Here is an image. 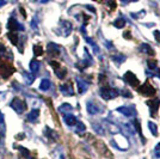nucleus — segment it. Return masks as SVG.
I'll return each mask as SVG.
<instances>
[{"mask_svg":"<svg viewBox=\"0 0 160 159\" xmlns=\"http://www.w3.org/2000/svg\"><path fill=\"white\" fill-rule=\"evenodd\" d=\"M147 73H148L149 75H154V77L160 78V71L158 69V68H155V69H153V71H147Z\"/></svg>","mask_w":160,"mask_h":159,"instance_id":"36","label":"nucleus"},{"mask_svg":"<svg viewBox=\"0 0 160 159\" xmlns=\"http://www.w3.org/2000/svg\"><path fill=\"white\" fill-rule=\"evenodd\" d=\"M10 106L13 109L16 113L18 114L24 113L27 110V103L23 100H20L19 97H14L13 100H12V102L10 103Z\"/></svg>","mask_w":160,"mask_h":159,"instance_id":"2","label":"nucleus"},{"mask_svg":"<svg viewBox=\"0 0 160 159\" xmlns=\"http://www.w3.org/2000/svg\"><path fill=\"white\" fill-rule=\"evenodd\" d=\"M6 4V0H0V6H4Z\"/></svg>","mask_w":160,"mask_h":159,"instance_id":"44","label":"nucleus"},{"mask_svg":"<svg viewBox=\"0 0 160 159\" xmlns=\"http://www.w3.org/2000/svg\"><path fill=\"white\" fill-rule=\"evenodd\" d=\"M56 71V75H58V78H60V79H63L65 77H66V69L65 68H62V69H60V67L59 68H56L55 69Z\"/></svg>","mask_w":160,"mask_h":159,"instance_id":"31","label":"nucleus"},{"mask_svg":"<svg viewBox=\"0 0 160 159\" xmlns=\"http://www.w3.org/2000/svg\"><path fill=\"white\" fill-rule=\"evenodd\" d=\"M123 79H124V81H126L127 84L132 85V86H135V87L139 86V79H138V77H136L133 72H130V71H128V72L124 73Z\"/></svg>","mask_w":160,"mask_h":159,"instance_id":"4","label":"nucleus"},{"mask_svg":"<svg viewBox=\"0 0 160 159\" xmlns=\"http://www.w3.org/2000/svg\"><path fill=\"white\" fill-rule=\"evenodd\" d=\"M120 95H122V96H123V97H126V98H127V97L128 98H132V97H133V95L130 93V91H128L127 89H123V90L120 92Z\"/></svg>","mask_w":160,"mask_h":159,"instance_id":"35","label":"nucleus"},{"mask_svg":"<svg viewBox=\"0 0 160 159\" xmlns=\"http://www.w3.org/2000/svg\"><path fill=\"white\" fill-rule=\"evenodd\" d=\"M52 86V83H50V80L49 79H42L41 80V84H40V89L42 91H47L49 90Z\"/></svg>","mask_w":160,"mask_h":159,"instance_id":"20","label":"nucleus"},{"mask_svg":"<svg viewBox=\"0 0 160 159\" xmlns=\"http://www.w3.org/2000/svg\"><path fill=\"white\" fill-rule=\"evenodd\" d=\"M13 72H14V68L10 64H4V65L0 66V75L4 79H7Z\"/></svg>","mask_w":160,"mask_h":159,"instance_id":"7","label":"nucleus"},{"mask_svg":"<svg viewBox=\"0 0 160 159\" xmlns=\"http://www.w3.org/2000/svg\"><path fill=\"white\" fill-rule=\"evenodd\" d=\"M60 91L62 92V95L65 96H73L74 91H73V87L71 84H62L60 86Z\"/></svg>","mask_w":160,"mask_h":159,"instance_id":"13","label":"nucleus"},{"mask_svg":"<svg viewBox=\"0 0 160 159\" xmlns=\"http://www.w3.org/2000/svg\"><path fill=\"white\" fill-rule=\"evenodd\" d=\"M147 64H148V71H153V69H155V68H158L155 61H148Z\"/></svg>","mask_w":160,"mask_h":159,"instance_id":"37","label":"nucleus"},{"mask_svg":"<svg viewBox=\"0 0 160 159\" xmlns=\"http://www.w3.org/2000/svg\"><path fill=\"white\" fill-rule=\"evenodd\" d=\"M105 43H107V47H108V48H113V47H112V43H111V42H109V41H105Z\"/></svg>","mask_w":160,"mask_h":159,"instance_id":"42","label":"nucleus"},{"mask_svg":"<svg viewBox=\"0 0 160 159\" xmlns=\"http://www.w3.org/2000/svg\"><path fill=\"white\" fill-rule=\"evenodd\" d=\"M138 91L141 93V95H145V96H153L155 93V89H154L149 83H145L142 84L140 87H138Z\"/></svg>","mask_w":160,"mask_h":159,"instance_id":"5","label":"nucleus"},{"mask_svg":"<svg viewBox=\"0 0 160 159\" xmlns=\"http://www.w3.org/2000/svg\"><path fill=\"white\" fill-rule=\"evenodd\" d=\"M92 127H93V129L96 131V133L97 134H99V135H105V128H104V126L103 125H100L99 122H94V123H92Z\"/></svg>","mask_w":160,"mask_h":159,"instance_id":"18","label":"nucleus"},{"mask_svg":"<svg viewBox=\"0 0 160 159\" xmlns=\"http://www.w3.org/2000/svg\"><path fill=\"white\" fill-rule=\"evenodd\" d=\"M139 50L143 54H148V55H152V56L154 55L153 48L149 46L148 43H142V44L140 46V48H139Z\"/></svg>","mask_w":160,"mask_h":159,"instance_id":"14","label":"nucleus"},{"mask_svg":"<svg viewBox=\"0 0 160 159\" xmlns=\"http://www.w3.org/2000/svg\"><path fill=\"white\" fill-rule=\"evenodd\" d=\"M154 37H155L157 42H159V43H160V31L155 30V31H154Z\"/></svg>","mask_w":160,"mask_h":159,"instance_id":"40","label":"nucleus"},{"mask_svg":"<svg viewBox=\"0 0 160 159\" xmlns=\"http://www.w3.org/2000/svg\"><path fill=\"white\" fill-rule=\"evenodd\" d=\"M121 1H123V3H129V1H135V0H121Z\"/></svg>","mask_w":160,"mask_h":159,"instance_id":"46","label":"nucleus"},{"mask_svg":"<svg viewBox=\"0 0 160 159\" xmlns=\"http://www.w3.org/2000/svg\"><path fill=\"white\" fill-rule=\"evenodd\" d=\"M37 3H40V4H47L49 0H36Z\"/></svg>","mask_w":160,"mask_h":159,"instance_id":"43","label":"nucleus"},{"mask_svg":"<svg viewBox=\"0 0 160 159\" xmlns=\"http://www.w3.org/2000/svg\"><path fill=\"white\" fill-rule=\"evenodd\" d=\"M33 54L36 55V56H40L43 54V48L40 46V44H35L33 46Z\"/></svg>","mask_w":160,"mask_h":159,"instance_id":"30","label":"nucleus"},{"mask_svg":"<svg viewBox=\"0 0 160 159\" xmlns=\"http://www.w3.org/2000/svg\"><path fill=\"white\" fill-rule=\"evenodd\" d=\"M38 115H40V110L38 109H33L31 110L29 115H28V121H30V122H35L37 117H38Z\"/></svg>","mask_w":160,"mask_h":159,"instance_id":"19","label":"nucleus"},{"mask_svg":"<svg viewBox=\"0 0 160 159\" xmlns=\"http://www.w3.org/2000/svg\"><path fill=\"white\" fill-rule=\"evenodd\" d=\"M99 95H100V97H102L103 100H110L116 98V97L120 95V91H118L117 89H115V87L103 86V87H100V89H99Z\"/></svg>","mask_w":160,"mask_h":159,"instance_id":"1","label":"nucleus"},{"mask_svg":"<svg viewBox=\"0 0 160 159\" xmlns=\"http://www.w3.org/2000/svg\"><path fill=\"white\" fill-rule=\"evenodd\" d=\"M113 25L116 28H118V29H121V28H123L126 25V20H124L123 17H118L117 19L113 22Z\"/></svg>","mask_w":160,"mask_h":159,"instance_id":"26","label":"nucleus"},{"mask_svg":"<svg viewBox=\"0 0 160 159\" xmlns=\"http://www.w3.org/2000/svg\"><path fill=\"white\" fill-rule=\"evenodd\" d=\"M6 52V48H5V46L2 44V43H0V54H4Z\"/></svg>","mask_w":160,"mask_h":159,"instance_id":"41","label":"nucleus"},{"mask_svg":"<svg viewBox=\"0 0 160 159\" xmlns=\"http://www.w3.org/2000/svg\"><path fill=\"white\" fill-rule=\"evenodd\" d=\"M102 125L104 126V128H107L108 131H109L110 133H112V134H118V133L121 132L120 127L117 126L116 123L111 122V121H108V120H103Z\"/></svg>","mask_w":160,"mask_h":159,"instance_id":"9","label":"nucleus"},{"mask_svg":"<svg viewBox=\"0 0 160 159\" xmlns=\"http://www.w3.org/2000/svg\"><path fill=\"white\" fill-rule=\"evenodd\" d=\"M30 71L32 73H37L40 71V62L37 60H31V62H30Z\"/></svg>","mask_w":160,"mask_h":159,"instance_id":"22","label":"nucleus"},{"mask_svg":"<svg viewBox=\"0 0 160 159\" xmlns=\"http://www.w3.org/2000/svg\"><path fill=\"white\" fill-rule=\"evenodd\" d=\"M7 37H8V40L12 42V44H17V43H18V38H19V36H18L16 33H8Z\"/></svg>","mask_w":160,"mask_h":159,"instance_id":"28","label":"nucleus"},{"mask_svg":"<svg viewBox=\"0 0 160 159\" xmlns=\"http://www.w3.org/2000/svg\"><path fill=\"white\" fill-rule=\"evenodd\" d=\"M31 28H32L33 30H38V28H37V22H36V18H33L31 20Z\"/></svg>","mask_w":160,"mask_h":159,"instance_id":"39","label":"nucleus"},{"mask_svg":"<svg viewBox=\"0 0 160 159\" xmlns=\"http://www.w3.org/2000/svg\"><path fill=\"white\" fill-rule=\"evenodd\" d=\"M148 128H149V131H151V133L153 134L154 136L158 135V127H157V125H155L154 122L149 121V122H148Z\"/></svg>","mask_w":160,"mask_h":159,"instance_id":"27","label":"nucleus"},{"mask_svg":"<svg viewBox=\"0 0 160 159\" xmlns=\"http://www.w3.org/2000/svg\"><path fill=\"white\" fill-rule=\"evenodd\" d=\"M122 126H123L124 128H126V129H127V132L129 133L130 135H134V134H135V128H134V127L132 126L130 123H123Z\"/></svg>","mask_w":160,"mask_h":159,"instance_id":"32","label":"nucleus"},{"mask_svg":"<svg viewBox=\"0 0 160 159\" xmlns=\"http://www.w3.org/2000/svg\"><path fill=\"white\" fill-rule=\"evenodd\" d=\"M5 96H6L5 93H0V100H4V98H5Z\"/></svg>","mask_w":160,"mask_h":159,"instance_id":"45","label":"nucleus"},{"mask_svg":"<svg viewBox=\"0 0 160 159\" xmlns=\"http://www.w3.org/2000/svg\"><path fill=\"white\" fill-rule=\"evenodd\" d=\"M116 111L122 114V115L126 116V117H129V119H130V117H134V116H136V110H135V108H134L133 105L118 106V108L116 109Z\"/></svg>","mask_w":160,"mask_h":159,"instance_id":"3","label":"nucleus"},{"mask_svg":"<svg viewBox=\"0 0 160 159\" xmlns=\"http://www.w3.org/2000/svg\"><path fill=\"white\" fill-rule=\"evenodd\" d=\"M46 134H47L49 138H53V139H56L58 138V135H56V133L52 131V129H49V128H46Z\"/></svg>","mask_w":160,"mask_h":159,"instance_id":"34","label":"nucleus"},{"mask_svg":"<svg viewBox=\"0 0 160 159\" xmlns=\"http://www.w3.org/2000/svg\"><path fill=\"white\" fill-rule=\"evenodd\" d=\"M48 53L50 54V55H54V56L59 55L60 47L58 46V44H55V43H48Z\"/></svg>","mask_w":160,"mask_h":159,"instance_id":"16","label":"nucleus"},{"mask_svg":"<svg viewBox=\"0 0 160 159\" xmlns=\"http://www.w3.org/2000/svg\"><path fill=\"white\" fill-rule=\"evenodd\" d=\"M23 77H24V80H25V83H27L28 85H31L33 83V80H35V75L30 74V73L24 72L23 73Z\"/></svg>","mask_w":160,"mask_h":159,"instance_id":"24","label":"nucleus"},{"mask_svg":"<svg viewBox=\"0 0 160 159\" xmlns=\"http://www.w3.org/2000/svg\"><path fill=\"white\" fill-rule=\"evenodd\" d=\"M75 133H78V134H80V133H84L85 131H86V127H85V125L82 123V122H80V121H78L75 125Z\"/></svg>","mask_w":160,"mask_h":159,"instance_id":"25","label":"nucleus"},{"mask_svg":"<svg viewBox=\"0 0 160 159\" xmlns=\"http://www.w3.org/2000/svg\"><path fill=\"white\" fill-rule=\"evenodd\" d=\"M59 113L61 114H71V111L73 110V106L71 105V104H68V103H65V104H62V105L59 106Z\"/></svg>","mask_w":160,"mask_h":159,"instance_id":"17","label":"nucleus"},{"mask_svg":"<svg viewBox=\"0 0 160 159\" xmlns=\"http://www.w3.org/2000/svg\"><path fill=\"white\" fill-rule=\"evenodd\" d=\"M7 28L11 30V31H16V30H24V27L20 24L19 22H17V20L14 19L13 17H11L10 19H8V23H7Z\"/></svg>","mask_w":160,"mask_h":159,"instance_id":"11","label":"nucleus"},{"mask_svg":"<svg viewBox=\"0 0 160 159\" xmlns=\"http://www.w3.org/2000/svg\"><path fill=\"white\" fill-rule=\"evenodd\" d=\"M63 121H65V123H66L67 126H74V125L78 122L77 117L73 116L72 114H66V115L63 116Z\"/></svg>","mask_w":160,"mask_h":159,"instance_id":"15","label":"nucleus"},{"mask_svg":"<svg viewBox=\"0 0 160 159\" xmlns=\"http://www.w3.org/2000/svg\"><path fill=\"white\" fill-rule=\"evenodd\" d=\"M154 156H155L157 158H160V142L155 146V148H154Z\"/></svg>","mask_w":160,"mask_h":159,"instance_id":"38","label":"nucleus"},{"mask_svg":"<svg viewBox=\"0 0 160 159\" xmlns=\"http://www.w3.org/2000/svg\"><path fill=\"white\" fill-rule=\"evenodd\" d=\"M111 59H112L116 64L121 65V64H123V62L126 61L127 56H126V55H123V54H116V55H112V58H111Z\"/></svg>","mask_w":160,"mask_h":159,"instance_id":"21","label":"nucleus"},{"mask_svg":"<svg viewBox=\"0 0 160 159\" xmlns=\"http://www.w3.org/2000/svg\"><path fill=\"white\" fill-rule=\"evenodd\" d=\"M77 80V85H78V92L79 93H85L87 91V89L90 86V83L87 81V80L82 79V78H80V77H77L75 78Z\"/></svg>","mask_w":160,"mask_h":159,"instance_id":"10","label":"nucleus"},{"mask_svg":"<svg viewBox=\"0 0 160 159\" xmlns=\"http://www.w3.org/2000/svg\"><path fill=\"white\" fill-rule=\"evenodd\" d=\"M72 24H71V22H68V20H61L60 22V30H59V33L62 35V36H68L69 33H72Z\"/></svg>","mask_w":160,"mask_h":159,"instance_id":"6","label":"nucleus"},{"mask_svg":"<svg viewBox=\"0 0 160 159\" xmlns=\"http://www.w3.org/2000/svg\"><path fill=\"white\" fill-rule=\"evenodd\" d=\"M146 104H147V106L149 108V110H151V115L154 116V115H155V111H158V108H159V105H160V100H147Z\"/></svg>","mask_w":160,"mask_h":159,"instance_id":"12","label":"nucleus"},{"mask_svg":"<svg viewBox=\"0 0 160 159\" xmlns=\"http://www.w3.org/2000/svg\"><path fill=\"white\" fill-rule=\"evenodd\" d=\"M0 31H1V27H0Z\"/></svg>","mask_w":160,"mask_h":159,"instance_id":"47","label":"nucleus"},{"mask_svg":"<svg viewBox=\"0 0 160 159\" xmlns=\"http://www.w3.org/2000/svg\"><path fill=\"white\" fill-rule=\"evenodd\" d=\"M18 150H19V152L22 153V156H23V157H25V158H30V153H29V150L24 148V147H19Z\"/></svg>","mask_w":160,"mask_h":159,"instance_id":"33","label":"nucleus"},{"mask_svg":"<svg viewBox=\"0 0 160 159\" xmlns=\"http://www.w3.org/2000/svg\"><path fill=\"white\" fill-rule=\"evenodd\" d=\"M85 40L87 41V43H90V44H91V47H92V49H93V52L96 54H99V47L97 46V43H96V42H94L93 40H92V38H90V37H87V36H85Z\"/></svg>","mask_w":160,"mask_h":159,"instance_id":"23","label":"nucleus"},{"mask_svg":"<svg viewBox=\"0 0 160 159\" xmlns=\"http://www.w3.org/2000/svg\"><path fill=\"white\" fill-rule=\"evenodd\" d=\"M86 109H87V113L90 114V115H96V114L102 111V108L96 102H93V100H87Z\"/></svg>","mask_w":160,"mask_h":159,"instance_id":"8","label":"nucleus"},{"mask_svg":"<svg viewBox=\"0 0 160 159\" xmlns=\"http://www.w3.org/2000/svg\"><path fill=\"white\" fill-rule=\"evenodd\" d=\"M5 133V121H4V114L0 111V134L4 135Z\"/></svg>","mask_w":160,"mask_h":159,"instance_id":"29","label":"nucleus"}]
</instances>
